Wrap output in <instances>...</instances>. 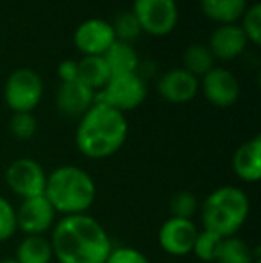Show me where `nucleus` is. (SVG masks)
<instances>
[{"instance_id": "25", "label": "nucleus", "mask_w": 261, "mask_h": 263, "mask_svg": "<svg viewBox=\"0 0 261 263\" xmlns=\"http://www.w3.org/2000/svg\"><path fill=\"white\" fill-rule=\"evenodd\" d=\"M198 210V201L192 192H179L170 201V213L175 218H186L192 220V217Z\"/></svg>"}, {"instance_id": "5", "label": "nucleus", "mask_w": 261, "mask_h": 263, "mask_svg": "<svg viewBox=\"0 0 261 263\" xmlns=\"http://www.w3.org/2000/svg\"><path fill=\"white\" fill-rule=\"evenodd\" d=\"M147 97V84L139 73H127V76H115L108 81L101 93L95 95V102L106 104L120 113L136 109L143 104Z\"/></svg>"}, {"instance_id": "20", "label": "nucleus", "mask_w": 261, "mask_h": 263, "mask_svg": "<svg viewBox=\"0 0 261 263\" xmlns=\"http://www.w3.org/2000/svg\"><path fill=\"white\" fill-rule=\"evenodd\" d=\"M200 7L209 20L226 25L244 16L247 0H200Z\"/></svg>"}, {"instance_id": "16", "label": "nucleus", "mask_w": 261, "mask_h": 263, "mask_svg": "<svg viewBox=\"0 0 261 263\" xmlns=\"http://www.w3.org/2000/svg\"><path fill=\"white\" fill-rule=\"evenodd\" d=\"M233 170L245 183H258L261 179V136L238 147L233 156Z\"/></svg>"}, {"instance_id": "13", "label": "nucleus", "mask_w": 261, "mask_h": 263, "mask_svg": "<svg viewBox=\"0 0 261 263\" xmlns=\"http://www.w3.org/2000/svg\"><path fill=\"white\" fill-rule=\"evenodd\" d=\"M157 91L167 102L185 104L190 102L198 91V81L195 76L185 68H174L165 72L157 81Z\"/></svg>"}, {"instance_id": "2", "label": "nucleus", "mask_w": 261, "mask_h": 263, "mask_svg": "<svg viewBox=\"0 0 261 263\" xmlns=\"http://www.w3.org/2000/svg\"><path fill=\"white\" fill-rule=\"evenodd\" d=\"M129 125L118 109L95 102L81 117L75 133V145L81 154L91 159H104L122 149Z\"/></svg>"}, {"instance_id": "3", "label": "nucleus", "mask_w": 261, "mask_h": 263, "mask_svg": "<svg viewBox=\"0 0 261 263\" xmlns=\"http://www.w3.org/2000/svg\"><path fill=\"white\" fill-rule=\"evenodd\" d=\"M56 213L83 215L91 208L97 195L95 181L86 170L73 165H63L47 176L45 194Z\"/></svg>"}, {"instance_id": "18", "label": "nucleus", "mask_w": 261, "mask_h": 263, "mask_svg": "<svg viewBox=\"0 0 261 263\" xmlns=\"http://www.w3.org/2000/svg\"><path fill=\"white\" fill-rule=\"evenodd\" d=\"M77 79L91 90H102L111 79V73L102 55H84L77 61Z\"/></svg>"}, {"instance_id": "22", "label": "nucleus", "mask_w": 261, "mask_h": 263, "mask_svg": "<svg viewBox=\"0 0 261 263\" xmlns=\"http://www.w3.org/2000/svg\"><path fill=\"white\" fill-rule=\"evenodd\" d=\"M183 65L185 70L190 72L192 76H202L209 72L211 68H215V58H213L211 50L204 45H190L185 50L183 55Z\"/></svg>"}, {"instance_id": "14", "label": "nucleus", "mask_w": 261, "mask_h": 263, "mask_svg": "<svg viewBox=\"0 0 261 263\" xmlns=\"http://www.w3.org/2000/svg\"><path fill=\"white\" fill-rule=\"evenodd\" d=\"M56 104L57 109L66 117H83L95 104V91L79 79L61 83L56 95Z\"/></svg>"}, {"instance_id": "10", "label": "nucleus", "mask_w": 261, "mask_h": 263, "mask_svg": "<svg viewBox=\"0 0 261 263\" xmlns=\"http://www.w3.org/2000/svg\"><path fill=\"white\" fill-rule=\"evenodd\" d=\"M197 233L198 229L192 220L170 217L161 226L157 240L161 249L170 256H186V254H192Z\"/></svg>"}, {"instance_id": "12", "label": "nucleus", "mask_w": 261, "mask_h": 263, "mask_svg": "<svg viewBox=\"0 0 261 263\" xmlns=\"http://www.w3.org/2000/svg\"><path fill=\"white\" fill-rule=\"evenodd\" d=\"M204 97L213 106L229 107L240 97V84L233 72L226 68H211L202 81Z\"/></svg>"}, {"instance_id": "19", "label": "nucleus", "mask_w": 261, "mask_h": 263, "mask_svg": "<svg viewBox=\"0 0 261 263\" xmlns=\"http://www.w3.org/2000/svg\"><path fill=\"white\" fill-rule=\"evenodd\" d=\"M16 263H50L54 260V251L50 238L45 235L25 236L16 249Z\"/></svg>"}, {"instance_id": "28", "label": "nucleus", "mask_w": 261, "mask_h": 263, "mask_svg": "<svg viewBox=\"0 0 261 263\" xmlns=\"http://www.w3.org/2000/svg\"><path fill=\"white\" fill-rule=\"evenodd\" d=\"M16 231V208L0 195V242L9 240Z\"/></svg>"}, {"instance_id": "26", "label": "nucleus", "mask_w": 261, "mask_h": 263, "mask_svg": "<svg viewBox=\"0 0 261 263\" xmlns=\"http://www.w3.org/2000/svg\"><path fill=\"white\" fill-rule=\"evenodd\" d=\"M9 129L14 138L29 140L38 131V122L32 113H14L9 122Z\"/></svg>"}, {"instance_id": "21", "label": "nucleus", "mask_w": 261, "mask_h": 263, "mask_svg": "<svg viewBox=\"0 0 261 263\" xmlns=\"http://www.w3.org/2000/svg\"><path fill=\"white\" fill-rule=\"evenodd\" d=\"M258 258L251 251L249 243H245L238 236H227L220 243L216 263H254Z\"/></svg>"}, {"instance_id": "1", "label": "nucleus", "mask_w": 261, "mask_h": 263, "mask_svg": "<svg viewBox=\"0 0 261 263\" xmlns=\"http://www.w3.org/2000/svg\"><path fill=\"white\" fill-rule=\"evenodd\" d=\"M50 243L59 263H106L113 249L104 226L86 213L61 218L54 226Z\"/></svg>"}, {"instance_id": "24", "label": "nucleus", "mask_w": 261, "mask_h": 263, "mask_svg": "<svg viewBox=\"0 0 261 263\" xmlns=\"http://www.w3.org/2000/svg\"><path fill=\"white\" fill-rule=\"evenodd\" d=\"M113 32H115V38L118 42H126L131 43L132 40H136L142 32V27H139L138 20H136L134 13L132 11H124L118 16L115 18V22L111 24Z\"/></svg>"}, {"instance_id": "11", "label": "nucleus", "mask_w": 261, "mask_h": 263, "mask_svg": "<svg viewBox=\"0 0 261 263\" xmlns=\"http://www.w3.org/2000/svg\"><path fill=\"white\" fill-rule=\"evenodd\" d=\"M115 40L111 24L101 18L84 20L73 34V43L84 55H102Z\"/></svg>"}, {"instance_id": "31", "label": "nucleus", "mask_w": 261, "mask_h": 263, "mask_svg": "<svg viewBox=\"0 0 261 263\" xmlns=\"http://www.w3.org/2000/svg\"><path fill=\"white\" fill-rule=\"evenodd\" d=\"M0 263H16V260H14V258H13V260H11V258H7V260H2Z\"/></svg>"}, {"instance_id": "23", "label": "nucleus", "mask_w": 261, "mask_h": 263, "mask_svg": "<svg viewBox=\"0 0 261 263\" xmlns=\"http://www.w3.org/2000/svg\"><path fill=\"white\" fill-rule=\"evenodd\" d=\"M222 240H224L222 236L215 235V233L208 231V229H202V231L197 233V238H195V243H193L192 253L195 254L198 260L211 263L216 260V254H218Z\"/></svg>"}, {"instance_id": "7", "label": "nucleus", "mask_w": 261, "mask_h": 263, "mask_svg": "<svg viewBox=\"0 0 261 263\" xmlns=\"http://www.w3.org/2000/svg\"><path fill=\"white\" fill-rule=\"evenodd\" d=\"M132 13L142 31L152 36L170 34L179 20L175 0H134Z\"/></svg>"}, {"instance_id": "4", "label": "nucleus", "mask_w": 261, "mask_h": 263, "mask_svg": "<svg viewBox=\"0 0 261 263\" xmlns=\"http://www.w3.org/2000/svg\"><path fill=\"white\" fill-rule=\"evenodd\" d=\"M251 202L242 188L220 186L206 197L202 204V224L204 229L227 238L242 229L249 217Z\"/></svg>"}, {"instance_id": "15", "label": "nucleus", "mask_w": 261, "mask_h": 263, "mask_svg": "<svg viewBox=\"0 0 261 263\" xmlns=\"http://www.w3.org/2000/svg\"><path fill=\"white\" fill-rule=\"evenodd\" d=\"M247 42V36L240 25L226 24L213 31L208 49L211 50L213 58H218L222 61H233L240 54H244Z\"/></svg>"}, {"instance_id": "9", "label": "nucleus", "mask_w": 261, "mask_h": 263, "mask_svg": "<svg viewBox=\"0 0 261 263\" xmlns=\"http://www.w3.org/2000/svg\"><path fill=\"white\" fill-rule=\"evenodd\" d=\"M56 215L45 195L22 199V204L16 210V228L25 236L45 235L54 226Z\"/></svg>"}, {"instance_id": "29", "label": "nucleus", "mask_w": 261, "mask_h": 263, "mask_svg": "<svg viewBox=\"0 0 261 263\" xmlns=\"http://www.w3.org/2000/svg\"><path fill=\"white\" fill-rule=\"evenodd\" d=\"M106 263H150L149 258L142 253V251L134 249V247H116L111 249L109 256L106 258Z\"/></svg>"}, {"instance_id": "17", "label": "nucleus", "mask_w": 261, "mask_h": 263, "mask_svg": "<svg viewBox=\"0 0 261 263\" xmlns=\"http://www.w3.org/2000/svg\"><path fill=\"white\" fill-rule=\"evenodd\" d=\"M102 58H104L106 65H108L111 77L127 76V73H138L139 59L131 43L115 40V43L102 54Z\"/></svg>"}, {"instance_id": "6", "label": "nucleus", "mask_w": 261, "mask_h": 263, "mask_svg": "<svg viewBox=\"0 0 261 263\" xmlns=\"http://www.w3.org/2000/svg\"><path fill=\"white\" fill-rule=\"evenodd\" d=\"M43 95L42 77L31 68H18L7 77L4 86L6 104L14 113H31Z\"/></svg>"}, {"instance_id": "27", "label": "nucleus", "mask_w": 261, "mask_h": 263, "mask_svg": "<svg viewBox=\"0 0 261 263\" xmlns=\"http://www.w3.org/2000/svg\"><path fill=\"white\" fill-rule=\"evenodd\" d=\"M242 31L245 32L249 42L254 45H259L261 42V6L254 4V6L247 7L244 13V24L240 25Z\"/></svg>"}, {"instance_id": "8", "label": "nucleus", "mask_w": 261, "mask_h": 263, "mask_svg": "<svg viewBox=\"0 0 261 263\" xmlns=\"http://www.w3.org/2000/svg\"><path fill=\"white\" fill-rule=\"evenodd\" d=\"M7 186L22 199L38 197L45 194L47 172L36 159L20 158L14 159L6 170Z\"/></svg>"}, {"instance_id": "30", "label": "nucleus", "mask_w": 261, "mask_h": 263, "mask_svg": "<svg viewBox=\"0 0 261 263\" xmlns=\"http://www.w3.org/2000/svg\"><path fill=\"white\" fill-rule=\"evenodd\" d=\"M57 76L63 83H68V81H75L77 79V61H72V59H66V61H61L59 66H57Z\"/></svg>"}]
</instances>
